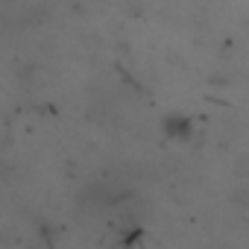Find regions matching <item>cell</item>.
Instances as JSON below:
<instances>
[{
	"label": "cell",
	"mask_w": 249,
	"mask_h": 249,
	"mask_svg": "<svg viewBox=\"0 0 249 249\" xmlns=\"http://www.w3.org/2000/svg\"><path fill=\"white\" fill-rule=\"evenodd\" d=\"M161 129H164L167 138L185 141V138H191V132H194V123H191V117H185V114H167V117L161 120Z\"/></svg>",
	"instance_id": "1"
}]
</instances>
